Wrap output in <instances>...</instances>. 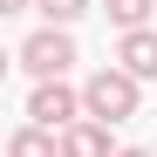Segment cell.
Instances as JSON below:
<instances>
[{
	"label": "cell",
	"instance_id": "30bf717a",
	"mask_svg": "<svg viewBox=\"0 0 157 157\" xmlns=\"http://www.w3.org/2000/svg\"><path fill=\"white\" fill-rule=\"evenodd\" d=\"M116 157H150V150H137V144H130V150H116Z\"/></svg>",
	"mask_w": 157,
	"mask_h": 157
},
{
	"label": "cell",
	"instance_id": "6da1fadb",
	"mask_svg": "<svg viewBox=\"0 0 157 157\" xmlns=\"http://www.w3.org/2000/svg\"><path fill=\"white\" fill-rule=\"evenodd\" d=\"M137 102H144V82L130 68H96L89 82H82V109H89V123H130L137 116Z\"/></svg>",
	"mask_w": 157,
	"mask_h": 157
},
{
	"label": "cell",
	"instance_id": "277c9868",
	"mask_svg": "<svg viewBox=\"0 0 157 157\" xmlns=\"http://www.w3.org/2000/svg\"><path fill=\"white\" fill-rule=\"evenodd\" d=\"M116 68H130L137 82H157V28H137L116 41Z\"/></svg>",
	"mask_w": 157,
	"mask_h": 157
},
{
	"label": "cell",
	"instance_id": "3957f363",
	"mask_svg": "<svg viewBox=\"0 0 157 157\" xmlns=\"http://www.w3.org/2000/svg\"><path fill=\"white\" fill-rule=\"evenodd\" d=\"M89 109H82V89H68V82H34L28 96V123L34 130H75Z\"/></svg>",
	"mask_w": 157,
	"mask_h": 157
},
{
	"label": "cell",
	"instance_id": "52a82bcc",
	"mask_svg": "<svg viewBox=\"0 0 157 157\" xmlns=\"http://www.w3.org/2000/svg\"><path fill=\"white\" fill-rule=\"evenodd\" d=\"M150 7H157V0H102V14H109L123 34H137L144 21H150Z\"/></svg>",
	"mask_w": 157,
	"mask_h": 157
},
{
	"label": "cell",
	"instance_id": "7a4b0ae2",
	"mask_svg": "<svg viewBox=\"0 0 157 157\" xmlns=\"http://www.w3.org/2000/svg\"><path fill=\"white\" fill-rule=\"evenodd\" d=\"M21 68L34 75V82H62V75L75 68V34L68 28H41L21 41Z\"/></svg>",
	"mask_w": 157,
	"mask_h": 157
},
{
	"label": "cell",
	"instance_id": "5b68a950",
	"mask_svg": "<svg viewBox=\"0 0 157 157\" xmlns=\"http://www.w3.org/2000/svg\"><path fill=\"white\" fill-rule=\"evenodd\" d=\"M62 157H116L109 150V123H75V130H62Z\"/></svg>",
	"mask_w": 157,
	"mask_h": 157
},
{
	"label": "cell",
	"instance_id": "ba28073f",
	"mask_svg": "<svg viewBox=\"0 0 157 157\" xmlns=\"http://www.w3.org/2000/svg\"><path fill=\"white\" fill-rule=\"evenodd\" d=\"M82 14H89V0H41V21H48V28H75Z\"/></svg>",
	"mask_w": 157,
	"mask_h": 157
},
{
	"label": "cell",
	"instance_id": "9c48e42d",
	"mask_svg": "<svg viewBox=\"0 0 157 157\" xmlns=\"http://www.w3.org/2000/svg\"><path fill=\"white\" fill-rule=\"evenodd\" d=\"M21 7H28V0H0V14H21Z\"/></svg>",
	"mask_w": 157,
	"mask_h": 157
},
{
	"label": "cell",
	"instance_id": "8992f818",
	"mask_svg": "<svg viewBox=\"0 0 157 157\" xmlns=\"http://www.w3.org/2000/svg\"><path fill=\"white\" fill-rule=\"evenodd\" d=\"M7 157H62V137H55V130H34V123H21L14 137H7Z\"/></svg>",
	"mask_w": 157,
	"mask_h": 157
}]
</instances>
